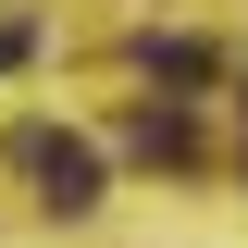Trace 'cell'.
<instances>
[{"label": "cell", "mask_w": 248, "mask_h": 248, "mask_svg": "<svg viewBox=\"0 0 248 248\" xmlns=\"http://www.w3.org/2000/svg\"><path fill=\"white\" fill-rule=\"evenodd\" d=\"M13 174H25L50 211H99V149L62 137V124H25V137H13Z\"/></svg>", "instance_id": "6da1fadb"}, {"label": "cell", "mask_w": 248, "mask_h": 248, "mask_svg": "<svg viewBox=\"0 0 248 248\" xmlns=\"http://www.w3.org/2000/svg\"><path fill=\"white\" fill-rule=\"evenodd\" d=\"M124 149H137V161H186L199 137H186V112H161V99H149V112L124 124Z\"/></svg>", "instance_id": "7a4b0ae2"}, {"label": "cell", "mask_w": 248, "mask_h": 248, "mask_svg": "<svg viewBox=\"0 0 248 248\" xmlns=\"http://www.w3.org/2000/svg\"><path fill=\"white\" fill-rule=\"evenodd\" d=\"M137 62H149L161 87H199V75H211V50H186V37H149V50H137Z\"/></svg>", "instance_id": "3957f363"}, {"label": "cell", "mask_w": 248, "mask_h": 248, "mask_svg": "<svg viewBox=\"0 0 248 248\" xmlns=\"http://www.w3.org/2000/svg\"><path fill=\"white\" fill-rule=\"evenodd\" d=\"M0 62H25V25H0Z\"/></svg>", "instance_id": "277c9868"}]
</instances>
